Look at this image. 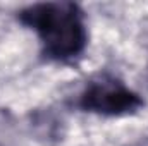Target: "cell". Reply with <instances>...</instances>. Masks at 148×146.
Masks as SVG:
<instances>
[{
    "mask_svg": "<svg viewBox=\"0 0 148 146\" xmlns=\"http://www.w3.org/2000/svg\"><path fill=\"white\" fill-rule=\"evenodd\" d=\"M17 19L38 33L45 57L52 60H71L86 48L88 31L84 16L74 2L33 3L19 10Z\"/></svg>",
    "mask_w": 148,
    "mask_h": 146,
    "instance_id": "1",
    "label": "cell"
},
{
    "mask_svg": "<svg viewBox=\"0 0 148 146\" xmlns=\"http://www.w3.org/2000/svg\"><path fill=\"white\" fill-rule=\"evenodd\" d=\"M79 107L84 112L102 115H126L143 107V100L134 91L127 89L122 83L103 77L93 81L79 96Z\"/></svg>",
    "mask_w": 148,
    "mask_h": 146,
    "instance_id": "2",
    "label": "cell"
},
{
    "mask_svg": "<svg viewBox=\"0 0 148 146\" xmlns=\"http://www.w3.org/2000/svg\"><path fill=\"white\" fill-rule=\"evenodd\" d=\"M28 126L33 138L47 146L59 145L66 134V124L53 108H35L28 113Z\"/></svg>",
    "mask_w": 148,
    "mask_h": 146,
    "instance_id": "3",
    "label": "cell"
},
{
    "mask_svg": "<svg viewBox=\"0 0 148 146\" xmlns=\"http://www.w3.org/2000/svg\"><path fill=\"white\" fill-rule=\"evenodd\" d=\"M143 81H145V86L148 88V65H147V69H145V72H143Z\"/></svg>",
    "mask_w": 148,
    "mask_h": 146,
    "instance_id": "4",
    "label": "cell"
},
{
    "mask_svg": "<svg viewBox=\"0 0 148 146\" xmlns=\"http://www.w3.org/2000/svg\"><path fill=\"white\" fill-rule=\"evenodd\" d=\"M0 146H5V145H2V143H0Z\"/></svg>",
    "mask_w": 148,
    "mask_h": 146,
    "instance_id": "5",
    "label": "cell"
},
{
    "mask_svg": "<svg viewBox=\"0 0 148 146\" xmlns=\"http://www.w3.org/2000/svg\"><path fill=\"white\" fill-rule=\"evenodd\" d=\"M147 45H148V41H147Z\"/></svg>",
    "mask_w": 148,
    "mask_h": 146,
    "instance_id": "6",
    "label": "cell"
}]
</instances>
